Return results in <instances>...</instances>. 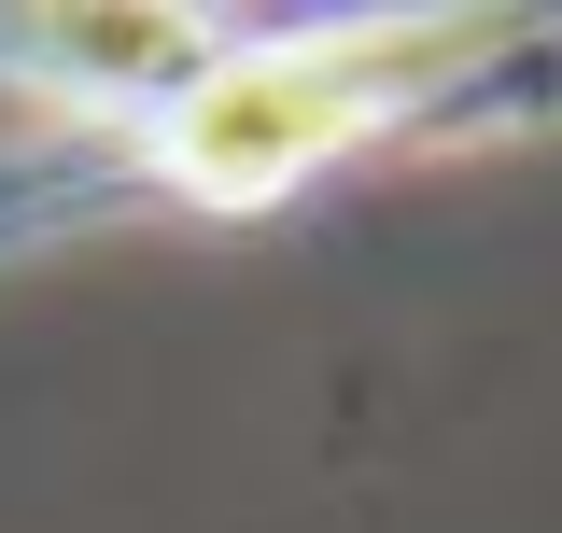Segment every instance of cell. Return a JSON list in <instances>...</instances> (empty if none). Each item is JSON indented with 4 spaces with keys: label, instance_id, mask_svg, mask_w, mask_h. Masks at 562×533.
<instances>
[{
    "label": "cell",
    "instance_id": "obj_2",
    "mask_svg": "<svg viewBox=\"0 0 562 533\" xmlns=\"http://www.w3.org/2000/svg\"><path fill=\"white\" fill-rule=\"evenodd\" d=\"M239 43V14H183V0H99V14H57V0H0V84L43 113V140H99L140 127L169 84H198L211 57Z\"/></svg>",
    "mask_w": 562,
    "mask_h": 533
},
{
    "label": "cell",
    "instance_id": "obj_1",
    "mask_svg": "<svg viewBox=\"0 0 562 533\" xmlns=\"http://www.w3.org/2000/svg\"><path fill=\"white\" fill-rule=\"evenodd\" d=\"M562 127V14H239L140 127L0 155V253L85 225H254L351 155H492Z\"/></svg>",
    "mask_w": 562,
    "mask_h": 533
}]
</instances>
